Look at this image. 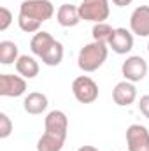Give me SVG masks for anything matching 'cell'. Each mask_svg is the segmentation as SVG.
Masks as SVG:
<instances>
[{"mask_svg": "<svg viewBox=\"0 0 149 151\" xmlns=\"http://www.w3.org/2000/svg\"><path fill=\"white\" fill-rule=\"evenodd\" d=\"M121 74L130 83H139L148 76V62L139 55L128 56L121 65Z\"/></svg>", "mask_w": 149, "mask_h": 151, "instance_id": "obj_5", "label": "cell"}, {"mask_svg": "<svg viewBox=\"0 0 149 151\" xmlns=\"http://www.w3.org/2000/svg\"><path fill=\"white\" fill-rule=\"evenodd\" d=\"M72 93L81 104H93L98 99V84L90 76H77L72 81Z\"/></svg>", "mask_w": 149, "mask_h": 151, "instance_id": "obj_4", "label": "cell"}, {"mask_svg": "<svg viewBox=\"0 0 149 151\" xmlns=\"http://www.w3.org/2000/svg\"><path fill=\"white\" fill-rule=\"evenodd\" d=\"M56 21L63 28H70V27L79 25V21H81L79 7H75L72 4H62L56 11Z\"/></svg>", "mask_w": 149, "mask_h": 151, "instance_id": "obj_12", "label": "cell"}, {"mask_svg": "<svg viewBox=\"0 0 149 151\" xmlns=\"http://www.w3.org/2000/svg\"><path fill=\"white\" fill-rule=\"evenodd\" d=\"M18 25H19V28L23 30V32H27V34H37L40 32V21L37 19H34V18H28V16H23V14H19L18 16Z\"/></svg>", "mask_w": 149, "mask_h": 151, "instance_id": "obj_20", "label": "cell"}, {"mask_svg": "<svg viewBox=\"0 0 149 151\" xmlns=\"http://www.w3.org/2000/svg\"><path fill=\"white\" fill-rule=\"evenodd\" d=\"M109 47H111L114 53H117V55H126V53H130V51L133 49V34H132V30L116 28L111 42H109Z\"/></svg>", "mask_w": 149, "mask_h": 151, "instance_id": "obj_11", "label": "cell"}, {"mask_svg": "<svg viewBox=\"0 0 149 151\" xmlns=\"http://www.w3.org/2000/svg\"><path fill=\"white\" fill-rule=\"evenodd\" d=\"M12 132V121L5 113H0V139H7Z\"/></svg>", "mask_w": 149, "mask_h": 151, "instance_id": "obj_21", "label": "cell"}, {"mask_svg": "<svg viewBox=\"0 0 149 151\" xmlns=\"http://www.w3.org/2000/svg\"><path fill=\"white\" fill-rule=\"evenodd\" d=\"M133 0H112V4L114 5H117V7H126V5H130Z\"/></svg>", "mask_w": 149, "mask_h": 151, "instance_id": "obj_24", "label": "cell"}, {"mask_svg": "<svg viewBox=\"0 0 149 151\" xmlns=\"http://www.w3.org/2000/svg\"><path fill=\"white\" fill-rule=\"evenodd\" d=\"M79 7V16L84 21H93V23H104L109 14V0H82Z\"/></svg>", "mask_w": 149, "mask_h": 151, "instance_id": "obj_2", "label": "cell"}, {"mask_svg": "<svg viewBox=\"0 0 149 151\" xmlns=\"http://www.w3.org/2000/svg\"><path fill=\"white\" fill-rule=\"evenodd\" d=\"M148 53H149V44H148Z\"/></svg>", "mask_w": 149, "mask_h": 151, "instance_id": "obj_26", "label": "cell"}, {"mask_svg": "<svg viewBox=\"0 0 149 151\" xmlns=\"http://www.w3.org/2000/svg\"><path fill=\"white\" fill-rule=\"evenodd\" d=\"M56 39L53 37L49 32H37L34 37H32V40H30V49H32V53L35 55V56H39V58H42L44 55H46V51L53 46V42H54Z\"/></svg>", "mask_w": 149, "mask_h": 151, "instance_id": "obj_14", "label": "cell"}, {"mask_svg": "<svg viewBox=\"0 0 149 151\" xmlns=\"http://www.w3.org/2000/svg\"><path fill=\"white\" fill-rule=\"evenodd\" d=\"M107 55H109V46L93 40L81 47L77 56V65L82 72H95L105 63Z\"/></svg>", "mask_w": 149, "mask_h": 151, "instance_id": "obj_1", "label": "cell"}, {"mask_svg": "<svg viewBox=\"0 0 149 151\" xmlns=\"http://www.w3.org/2000/svg\"><path fill=\"white\" fill-rule=\"evenodd\" d=\"M27 91V79L14 74H0V95L21 97Z\"/></svg>", "mask_w": 149, "mask_h": 151, "instance_id": "obj_8", "label": "cell"}, {"mask_svg": "<svg viewBox=\"0 0 149 151\" xmlns=\"http://www.w3.org/2000/svg\"><path fill=\"white\" fill-rule=\"evenodd\" d=\"M139 111L142 113L144 118L149 119V95H142L140 100H139Z\"/></svg>", "mask_w": 149, "mask_h": 151, "instance_id": "obj_23", "label": "cell"}, {"mask_svg": "<svg viewBox=\"0 0 149 151\" xmlns=\"http://www.w3.org/2000/svg\"><path fill=\"white\" fill-rule=\"evenodd\" d=\"M128 151H149V130L144 125L133 123L126 128Z\"/></svg>", "mask_w": 149, "mask_h": 151, "instance_id": "obj_6", "label": "cell"}, {"mask_svg": "<svg viewBox=\"0 0 149 151\" xmlns=\"http://www.w3.org/2000/svg\"><path fill=\"white\" fill-rule=\"evenodd\" d=\"M77 151H98L95 146H81Z\"/></svg>", "mask_w": 149, "mask_h": 151, "instance_id": "obj_25", "label": "cell"}, {"mask_svg": "<svg viewBox=\"0 0 149 151\" xmlns=\"http://www.w3.org/2000/svg\"><path fill=\"white\" fill-rule=\"evenodd\" d=\"M112 100L119 107H128L137 100V88L130 81H119L112 90Z\"/></svg>", "mask_w": 149, "mask_h": 151, "instance_id": "obj_9", "label": "cell"}, {"mask_svg": "<svg viewBox=\"0 0 149 151\" xmlns=\"http://www.w3.org/2000/svg\"><path fill=\"white\" fill-rule=\"evenodd\" d=\"M65 144V139L44 132V135L37 141V151H62Z\"/></svg>", "mask_w": 149, "mask_h": 151, "instance_id": "obj_18", "label": "cell"}, {"mask_svg": "<svg viewBox=\"0 0 149 151\" xmlns=\"http://www.w3.org/2000/svg\"><path fill=\"white\" fill-rule=\"evenodd\" d=\"M130 30L139 37H149V5H139L130 16Z\"/></svg>", "mask_w": 149, "mask_h": 151, "instance_id": "obj_10", "label": "cell"}, {"mask_svg": "<svg viewBox=\"0 0 149 151\" xmlns=\"http://www.w3.org/2000/svg\"><path fill=\"white\" fill-rule=\"evenodd\" d=\"M63 55H65V51H63V44H62L60 40H54L53 46L46 51V55H44L40 60H42L47 67H56V65L62 63Z\"/></svg>", "mask_w": 149, "mask_h": 151, "instance_id": "obj_17", "label": "cell"}, {"mask_svg": "<svg viewBox=\"0 0 149 151\" xmlns=\"http://www.w3.org/2000/svg\"><path fill=\"white\" fill-rule=\"evenodd\" d=\"M18 58H19L18 44H14L12 40H2L0 42V63L11 65V63H16Z\"/></svg>", "mask_w": 149, "mask_h": 151, "instance_id": "obj_16", "label": "cell"}, {"mask_svg": "<svg viewBox=\"0 0 149 151\" xmlns=\"http://www.w3.org/2000/svg\"><path fill=\"white\" fill-rule=\"evenodd\" d=\"M12 23V12L7 7H0V32H5Z\"/></svg>", "mask_w": 149, "mask_h": 151, "instance_id": "obj_22", "label": "cell"}, {"mask_svg": "<svg viewBox=\"0 0 149 151\" xmlns=\"http://www.w3.org/2000/svg\"><path fill=\"white\" fill-rule=\"evenodd\" d=\"M16 70L18 74L25 79H34L39 76V62L34 56L28 55H21L16 62Z\"/></svg>", "mask_w": 149, "mask_h": 151, "instance_id": "obj_15", "label": "cell"}, {"mask_svg": "<svg viewBox=\"0 0 149 151\" xmlns=\"http://www.w3.org/2000/svg\"><path fill=\"white\" fill-rule=\"evenodd\" d=\"M114 30H116V28H112L111 25L105 23V21H104V23H95V27H93V30H91V34H93V40L109 46L112 35H114Z\"/></svg>", "mask_w": 149, "mask_h": 151, "instance_id": "obj_19", "label": "cell"}, {"mask_svg": "<svg viewBox=\"0 0 149 151\" xmlns=\"http://www.w3.org/2000/svg\"><path fill=\"white\" fill-rule=\"evenodd\" d=\"M23 109L28 114H42L47 109V97L40 91H32L23 100Z\"/></svg>", "mask_w": 149, "mask_h": 151, "instance_id": "obj_13", "label": "cell"}, {"mask_svg": "<svg viewBox=\"0 0 149 151\" xmlns=\"http://www.w3.org/2000/svg\"><path fill=\"white\" fill-rule=\"evenodd\" d=\"M19 14L34 18L40 23L47 21L54 14V5L51 0H23L19 5Z\"/></svg>", "mask_w": 149, "mask_h": 151, "instance_id": "obj_3", "label": "cell"}, {"mask_svg": "<svg viewBox=\"0 0 149 151\" xmlns=\"http://www.w3.org/2000/svg\"><path fill=\"white\" fill-rule=\"evenodd\" d=\"M44 127L47 134L58 135L62 139H67V132H69V118L67 114L60 109H54L51 113H47L46 119H44Z\"/></svg>", "mask_w": 149, "mask_h": 151, "instance_id": "obj_7", "label": "cell"}]
</instances>
